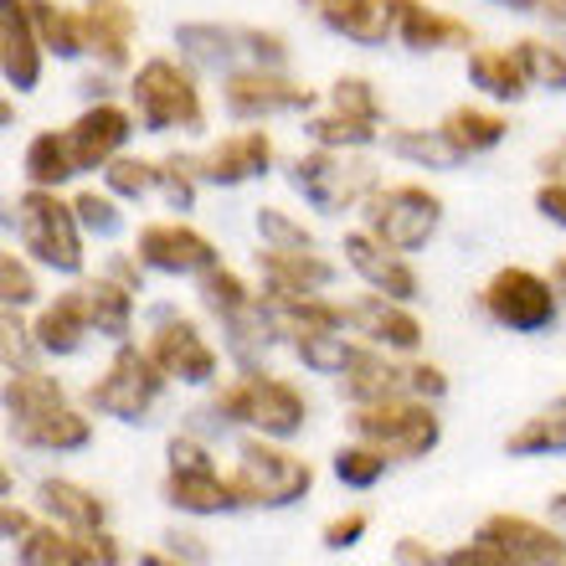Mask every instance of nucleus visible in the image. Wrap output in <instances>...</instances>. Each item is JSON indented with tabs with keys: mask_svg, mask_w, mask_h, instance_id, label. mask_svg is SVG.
<instances>
[{
	"mask_svg": "<svg viewBox=\"0 0 566 566\" xmlns=\"http://www.w3.org/2000/svg\"><path fill=\"white\" fill-rule=\"evenodd\" d=\"M15 238L42 269L52 273H83V222L67 201H57V191H42L31 186L21 201H15Z\"/></svg>",
	"mask_w": 566,
	"mask_h": 566,
	"instance_id": "obj_1",
	"label": "nucleus"
},
{
	"mask_svg": "<svg viewBox=\"0 0 566 566\" xmlns=\"http://www.w3.org/2000/svg\"><path fill=\"white\" fill-rule=\"evenodd\" d=\"M135 98V119L149 135H170V129H201L207 108H201V88L196 77L180 67L176 57H149L129 83Z\"/></svg>",
	"mask_w": 566,
	"mask_h": 566,
	"instance_id": "obj_2",
	"label": "nucleus"
},
{
	"mask_svg": "<svg viewBox=\"0 0 566 566\" xmlns=\"http://www.w3.org/2000/svg\"><path fill=\"white\" fill-rule=\"evenodd\" d=\"M443 227V201L428 191V186H376L366 196V232L376 242H387L391 253H418L428 248L432 232Z\"/></svg>",
	"mask_w": 566,
	"mask_h": 566,
	"instance_id": "obj_3",
	"label": "nucleus"
},
{
	"mask_svg": "<svg viewBox=\"0 0 566 566\" xmlns=\"http://www.w3.org/2000/svg\"><path fill=\"white\" fill-rule=\"evenodd\" d=\"M217 412L232 422H248L258 428L263 438H294L310 418V407L298 397L289 381L279 376H263V371H242L232 387L217 391Z\"/></svg>",
	"mask_w": 566,
	"mask_h": 566,
	"instance_id": "obj_4",
	"label": "nucleus"
},
{
	"mask_svg": "<svg viewBox=\"0 0 566 566\" xmlns=\"http://www.w3.org/2000/svg\"><path fill=\"white\" fill-rule=\"evenodd\" d=\"M289 186H294L314 211H350L376 191V165L350 160L345 149L314 145L310 155H298L289 165Z\"/></svg>",
	"mask_w": 566,
	"mask_h": 566,
	"instance_id": "obj_5",
	"label": "nucleus"
},
{
	"mask_svg": "<svg viewBox=\"0 0 566 566\" xmlns=\"http://www.w3.org/2000/svg\"><path fill=\"white\" fill-rule=\"evenodd\" d=\"M360 443H376L387 459H422L438 443V412L422 397H387V402H360L356 407Z\"/></svg>",
	"mask_w": 566,
	"mask_h": 566,
	"instance_id": "obj_6",
	"label": "nucleus"
},
{
	"mask_svg": "<svg viewBox=\"0 0 566 566\" xmlns=\"http://www.w3.org/2000/svg\"><path fill=\"white\" fill-rule=\"evenodd\" d=\"M232 484H238L242 505H289L314 484V469L304 459H294V453L263 443V438H248L238 448Z\"/></svg>",
	"mask_w": 566,
	"mask_h": 566,
	"instance_id": "obj_7",
	"label": "nucleus"
},
{
	"mask_svg": "<svg viewBox=\"0 0 566 566\" xmlns=\"http://www.w3.org/2000/svg\"><path fill=\"white\" fill-rule=\"evenodd\" d=\"M180 52H191L196 62H207V67H227L232 73V62L248 57L253 67H283L289 62V42H283L279 31H258V27H211V21H191V27L176 31Z\"/></svg>",
	"mask_w": 566,
	"mask_h": 566,
	"instance_id": "obj_8",
	"label": "nucleus"
},
{
	"mask_svg": "<svg viewBox=\"0 0 566 566\" xmlns=\"http://www.w3.org/2000/svg\"><path fill=\"white\" fill-rule=\"evenodd\" d=\"M165 381H170V376L155 366V356H149V350L119 345V356H114L108 376L93 387V407H98V412H108V418H119V422H139L149 407L160 402Z\"/></svg>",
	"mask_w": 566,
	"mask_h": 566,
	"instance_id": "obj_9",
	"label": "nucleus"
},
{
	"mask_svg": "<svg viewBox=\"0 0 566 566\" xmlns=\"http://www.w3.org/2000/svg\"><path fill=\"white\" fill-rule=\"evenodd\" d=\"M484 310L494 325L536 335V329L556 325V289L552 279H541L531 269H500L484 283Z\"/></svg>",
	"mask_w": 566,
	"mask_h": 566,
	"instance_id": "obj_10",
	"label": "nucleus"
},
{
	"mask_svg": "<svg viewBox=\"0 0 566 566\" xmlns=\"http://www.w3.org/2000/svg\"><path fill=\"white\" fill-rule=\"evenodd\" d=\"M222 98L238 119H273V114H304V108H314V88L283 77L279 67H253V62L227 73Z\"/></svg>",
	"mask_w": 566,
	"mask_h": 566,
	"instance_id": "obj_11",
	"label": "nucleus"
},
{
	"mask_svg": "<svg viewBox=\"0 0 566 566\" xmlns=\"http://www.w3.org/2000/svg\"><path fill=\"white\" fill-rule=\"evenodd\" d=\"M135 258L145 263V269L155 273H201L217 269V248H211L196 227L186 222H149L139 227V238H135Z\"/></svg>",
	"mask_w": 566,
	"mask_h": 566,
	"instance_id": "obj_12",
	"label": "nucleus"
},
{
	"mask_svg": "<svg viewBox=\"0 0 566 566\" xmlns=\"http://www.w3.org/2000/svg\"><path fill=\"white\" fill-rule=\"evenodd\" d=\"M135 114L119 104H108V98H98V104H88L83 114L73 119V129H67V139H73V155H77V170H104L108 160H119V149L129 145V135H135Z\"/></svg>",
	"mask_w": 566,
	"mask_h": 566,
	"instance_id": "obj_13",
	"label": "nucleus"
},
{
	"mask_svg": "<svg viewBox=\"0 0 566 566\" xmlns=\"http://www.w3.org/2000/svg\"><path fill=\"white\" fill-rule=\"evenodd\" d=\"M42 36L31 21V0H0V73L15 93L36 88L42 77Z\"/></svg>",
	"mask_w": 566,
	"mask_h": 566,
	"instance_id": "obj_14",
	"label": "nucleus"
},
{
	"mask_svg": "<svg viewBox=\"0 0 566 566\" xmlns=\"http://www.w3.org/2000/svg\"><path fill=\"white\" fill-rule=\"evenodd\" d=\"M273 165V139L269 129H238V135L217 139L211 149L196 155V176L211 186H242V180L263 176Z\"/></svg>",
	"mask_w": 566,
	"mask_h": 566,
	"instance_id": "obj_15",
	"label": "nucleus"
},
{
	"mask_svg": "<svg viewBox=\"0 0 566 566\" xmlns=\"http://www.w3.org/2000/svg\"><path fill=\"white\" fill-rule=\"evenodd\" d=\"M145 350L155 356V366H160L170 381H191V387H201V381L217 376V350L201 340V329H196L191 319H165Z\"/></svg>",
	"mask_w": 566,
	"mask_h": 566,
	"instance_id": "obj_16",
	"label": "nucleus"
},
{
	"mask_svg": "<svg viewBox=\"0 0 566 566\" xmlns=\"http://www.w3.org/2000/svg\"><path fill=\"white\" fill-rule=\"evenodd\" d=\"M391 36L412 52H448V46H474V27L459 15H443L422 0H391Z\"/></svg>",
	"mask_w": 566,
	"mask_h": 566,
	"instance_id": "obj_17",
	"label": "nucleus"
},
{
	"mask_svg": "<svg viewBox=\"0 0 566 566\" xmlns=\"http://www.w3.org/2000/svg\"><path fill=\"white\" fill-rule=\"evenodd\" d=\"M345 325L366 335L371 345H381V350H418L422 345V325L402 310V298L387 294H366L356 304H345Z\"/></svg>",
	"mask_w": 566,
	"mask_h": 566,
	"instance_id": "obj_18",
	"label": "nucleus"
},
{
	"mask_svg": "<svg viewBox=\"0 0 566 566\" xmlns=\"http://www.w3.org/2000/svg\"><path fill=\"white\" fill-rule=\"evenodd\" d=\"M345 263L387 298H418V273L402 263V253H391L387 242H376L371 232H345Z\"/></svg>",
	"mask_w": 566,
	"mask_h": 566,
	"instance_id": "obj_19",
	"label": "nucleus"
},
{
	"mask_svg": "<svg viewBox=\"0 0 566 566\" xmlns=\"http://www.w3.org/2000/svg\"><path fill=\"white\" fill-rule=\"evenodd\" d=\"M479 541H490L525 566H566V541L546 525L525 521V515H490L479 525Z\"/></svg>",
	"mask_w": 566,
	"mask_h": 566,
	"instance_id": "obj_20",
	"label": "nucleus"
},
{
	"mask_svg": "<svg viewBox=\"0 0 566 566\" xmlns=\"http://www.w3.org/2000/svg\"><path fill=\"white\" fill-rule=\"evenodd\" d=\"M83 21H88V52L104 62L108 73H124L129 57H135V27H139L135 6H124V0H88Z\"/></svg>",
	"mask_w": 566,
	"mask_h": 566,
	"instance_id": "obj_21",
	"label": "nucleus"
},
{
	"mask_svg": "<svg viewBox=\"0 0 566 566\" xmlns=\"http://www.w3.org/2000/svg\"><path fill=\"white\" fill-rule=\"evenodd\" d=\"M31 335H36V350H46V356H73V350H83V340L93 335L88 289L57 294V304H46L42 319L31 325Z\"/></svg>",
	"mask_w": 566,
	"mask_h": 566,
	"instance_id": "obj_22",
	"label": "nucleus"
},
{
	"mask_svg": "<svg viewBox=\"0 0 566 566\" xmlns=\"http://www.w3.org/2000/svg\"><path fill=\"white\" fill-rule=\"evenodd\" d=\"M258 273H263V289L269 294H319L335 283V263L310 253H289V248H263L258 253Z\"/></svg>",
	"mask_w": 566,
	"mask_h": 566,
	"instance_id": "obj_23",
	"label": "nucleus"
},
{
	"mask_svg": "<svg viewBox=\"0 0 566 566\" xmlns=\"http://www.w3.org/2000/svg\"><path fill=\"white\" fill-rule=\"evenodd\" d=\"M263 314H269L273 335H325V329H345V310L319 294H263Z\"/></svg>",
	"mask_w": 566,
	"mask_h": 566,
	"instance_id": "obj_24",
	"label": "nucleus"
},
{
	"mask_svg": "<svg viewBox=\"0 0 566 566\" xmlns=\"http://www.w3.org/2000/svg\"><path fill=\"white\" fill-rule=\"evenodd\" d=\"M329 31H340L360 46H376L391 36V0H304Z\"/></svg>",
	"mask_w": 566,
	"mask_h": 566,
	"instance_id": "obj_25",
	"label": "nucleus"
},
{
	"mask_svg": "<svg viewBox=\"0 0 566 566\" xmlns=\"http://www.w3.org/2000/svg\"><path fill=\"white\" fill-rule=\"evenodd\" d=\"M469 83H474L484 98H500V104H515L531 88V73L515 46H474L469 52Z\"/></svg>",
	"mask_w": 566,
	"mask_h": 566,
	"instance_id": "obj_26",
	"label": "nucleus"
},
{
	"mask_svg": "<svg viewBox=\"0 0 566 566\" xmlns=\"http://www.w3.org/2000/svg\"><path fill=\"white\" fill-rule=\"evenodd\" d=\"M165 500H170L176 510H191V515H222V510L242 505L232 474L222 479L217 469H201V474H180V469H170V479H165Z\"/></svg>",
	"mask_w": 566,
	"mask_h": 566,
	"instance_id": "obj_27",
	"label": "nucleus"
},
{
	"mask_svg": "<svg viewBox=\"0 0 566 566\" xmlns=\"http://www.w3.org/2000/svg\"><path fill=\"white\" fill-rule=\"evenodd\" d=\"M505 129H510L505 114H494V108H474V104L448 108L443 124H438V135L453 145V155H459V160H474V155L494 149L500 139H505Z\"/></svg>",
	"mask_w": 566,
	"mask_h": 566,
	"instance_id": "obj_28",
	"label": "nucleus"
},
{
	"mask_svg": "<svg viewBox=\"0 0 566 566\" xmlns=\"http://www.w3.org/2000/svg\"><path fill=\"white\" fill-rule=\"evenodd\" d=\"M62 407H67V397H62V387L52 381V376L11 371V381H6V412H11V428L42 422V418H52V412H62Z\"/></svg>",
	"mask_w": 566,
	"mask_h": 566,
	"instance_id": "obj_29",
	"label": "nucleus"
},
{
	"mask_svg": "<svg viewBox=\"0 0 566 566\" xmlns=\"http://www.w3.org/2000/svg\"><path fill=\"white\" fill-rule=\"evenodd\" d=\"M15 562L21 566H93L88 541H77L67 525H31L27 536L15 541Z\"/></svg>",
	"mask_w": 566,
	"mask_h": 566,
	"instance_id": "obj_30",
	"label": "nucleus"
},
{
	"mask_svg": "<svg viewBox=\"0 0 566 566\" xmlns=\"http://www.w3.org/2000/svg\"><path fill=\"white\" fill-rule=\"evenodd\" d=\"M42 510L57 525L77 531V536L104 531V500H98V494H88L83 484H73V479H46V484H42Z\"/></svg>",
	"mask_w": 566,
	"mask_h": 566,
	"instance_id": "obj_31",
	"label": "nucleus"
},
{
	"mask_svg": "<svg viewBox=\"0 0 566 566\" xmlns=\"http://www.w3.org/2000/svg\"><path fill=\"white\" fill-rule=\"evenodd\" d=\"M31 21H36V36L52 57H77L88 52V21L73 6H57V0H31Z\"/></svg>",
	"mask_w": 566,
	"mask_h": 566,
	"instance_id": "obj_32",
	"label": "nucleus"
},
{
	"mask_svg": "<svg viewBox=\"0 0 566 566\" xmlns=\"http://www.w3.org/2000/svg\"><path fill=\"white\" fill-rule=\"evenodd\" d=\"M77 176V155H73V139L67 129H42V135L27 145V180L31 186H42V191H57L62 180Z\"/></svg>",
	"mask_w": 566,
	"mask_h": 566,
	"instance_id": "obj_33",
	"label": "nucleus"
},
{
	"mask_svg": "<svg viewBox=\"0 0 566 566\" xmlns=\"http://www.w3.org/2000/svg\"><path fill=\"white\" fill-rule=\"evenodd\" d=\"M407 391V366H391L387 356H376V350H366V356L345 371V397L350 402H387V397H402Z\"/></svg>",
	"mask_w": 566,
	"mask_h": 566,
	"instance_id": "obj_34",
	"label": "nucleus"
},
{
	"mask_svg": "<svg viewBox=\"0 0 566 566\" xmlns=\"http://www.w3.org/2000/svg\"><path fill=\"white\" fill-rule=\"evenodd\" d=\"M88 310H93V329L108 340H129L135 325V289L119 279H93L88 283Z\"/></svg>",
	"mask_w": 566,
	"mask_h": 566,
	"instance_id": "obj_35",
	"label": "nucleus"
},
{
	"mask_svg": "<svg viewBox=\"0 0 566 566\" xmlns=\"http://www.w3.org/2000/svg\"><path fill=\"white\" fill-rule=\"evenodd\" d=\"M201 304H207L222 325H238V319H248V314L258 310V294L232 269H222V263H217V269L201 273Z\"/></svg>",
	"mask_w": 566,
	"mask_h": 566,
	"instance_id": "obj_36",
	"label": "nucleus"
},
{
	"mask_svg": "<svg viewBox=\"0 0 566 566\" xmlns=\"http://www.w3.org/2000/svg\"><path fill=\"white\" fill-rule=\"evenodd\" d=\"M15 443L27 448H52V453H67V448H83L93 438V422L83 418V412H73V407H62V412H52V418L42 422H27V428H11Z\"/></svg>",
	"mask_w": 566,
	"mask_h": 566,
	"instance_id": "obj_37",
	"label": "nucleus"
},
{
	"mask_svg": "<svg viewBox=\"0 0 566 566\" xmlns=\"http://www.w3.org/2000/svg\"><path fill=\"white\" fill-rule=\"evenodd\" d=\"M505 448L515 459H531V453H566V397H556L546 412H536L525 428L510 432Z\"/></svg>",
	"mask_w": 566,
	"mask_h": 566,
	"instance_id": "obj_38",
	"label": "nucleus"
},
{
	"mask_svg": "<svg viewBox=\"0 0 566 566\" xmlns=\"http://www.w3.org/2000/svg\"><path fill=\"white\" fill-rule=\"evenodd\" d=\"M294 350H298V360H304L310 371H319V376H345L360 356H366V345L345 340L340 329H325V335H304V340H294Z\"/></svg>",
	"mask_w": 566,
	"mask_h": 566,
	"instance_id": "obj_39",
	"label": "nucleus"
},
{
	"mask_svg": "<svg viewBox=\"0 0 566 566\" xmlns=\"http://www.w3.org/2000/svg\"><path fill=\"white\" fill-rule=\"evenodd\" d=\"M304 129H310L314 145H325V149H366V145H376V135H381V124L356 119V114H340V108H329V114L310 119Z\"/></svg>",
	"mask_w": 566,
	"mask_h": 566,
	"instance_id": "obj_40",
	"label": "nucleus"
},
{
	"mask_svg": "<svg viewBox=\"0 0 566 566\" xmlns=\"http://www.w3.org/2000/svg\"><path fill=\"white\" fill-rule=\"evenodd\" d=\"M104 180H108V191L119 196V201H139V196L160 191V165L135 160V155H119V160L104 165Z\"/></svg>",
	"mask_w": 566,
	"mask_h": 566,
	"instance_id": "obj_41",
	"label": "nucleus"
},
{
	"mask_svg": "<svg viewBox=\"0 0 566 566\" xmlns=\"http://www.w3.org/2000/svg\"><path fill=\"white\" fill-rule=\"evenodd\" d=\"M387 145L402 155V160H418V165H432V170H443V165H459L453 145H448L438 129H391Z\"/></svg>",
	"mask_w": 566,
	"mask_h": 566,
	"instance_id": "obj_42",
	"label": "nucleus"
},
{
	"mask_svg": "<svg viewBox=\"0 0 566 566\" xmlns=\"http://www.w3.org/2000/svg\"><path fill=\"white\" fill-rule=\"evenodd\" d=\"M335 474H340V484H350V490H371L376 479L387 474V453L376 443L340 448V453H335Z\"/></svg>",
	"mask_w": 566,
	"mask_h": 566,
	"instance_id": "obj_43",
	"label": "nucleus"
},
{
	"mask_svg": "<svg viewBox=\"0 0 566 566\" xmlns=\"http://www.w3.org/2000/svg\"><path fill=\"white\" fill-rule=\"evenodd\" d=\"M515 52H521V62H525V73H531V83L566 93V52H562V46L536 42V36H531V42H515Z\"/></svg>",
	"mask_w": 566,
	"mask_h": 566,
	"instance_id": "obj_44",
	"label": "nucleus"
},
{
	"mask_svg": "<svg viewBox=\"0 0 566 566\" xmlns=\"http://www.w3.org/2000/svg\"><path fill=\"white\" fill-rule=\"evenodd\" d=\"M196 186H201V176H196V155H170V160H160V191L176 211L196 207Z\"/></svg>",
	"mask_w": 566,
	"mask_h": 566,
	"instance_id": "obj_45",
	"label": "nucleus"
},
{
	"mask_svg": "<svg viewBox=\"0 0 566 566\" xmlns=\"http://www.w3.org/2000/svg\"><path fill=\"white\" fill-rule=\"evenodd\" d=\"M258 232H263V242H269V248H289V253H310V248H314L310 227H298L294 217H289V211H279V207L258 211Z\"/></svg>",
	"mask_w": 566,
	"mask_h": 566,
	"instance_id": "obj_46",
	"label": "nucleus"
},
{
	"mask_svg": "<svg viewBox=\"0 0 566 566\" xmlns=\"http://www.w3.org/2000/svg\"><path fill=\"white\" fill-rule=\"evenodd\" d=\"M329 108L381 124V98H376V88L366 83V77H335V88H329Z\"/></svg>",
	"mask_w": 566,
	"mask_h": 566,
	"instance_id": "obj_47",
	"label": "nucleus"
},
{
	"mask_svg": "<svg viewBox=\"0 0 566 566\" xmlns=\"http://www.w3.org/2000/svg\"><path fill=\"white\" fill-rule=\"evenodd\" d=\"M73 211H77V222H83V232H98V238H114L124 227V211H119V201H114V191L108 196L83 191L73 201Z\"/></svg>",
	"mask_w": 566,
	"mask_h": 566,
	"instance_id": "obj_48",
	"label": "nucleus"
},
{
	"mask_svg": "<svg viewBox=\"0 0 566 566\" xmlns=\"http://www.w3.org/2000/svg\"><path fill=\"white\" fill-rule=\"evenodd\" d=\"M0 294H6V310H27L36 298V279H31V269L15 253L0 258Z\"/></svg>",
	"mask_w": 566,
	"mask_h": 566,
	"instance_id": "obj_49",
	"label": "nucleus"
},
{
	"mask_svg": "<svg viewBox=\"0 0 566 566\" xmlns=\"http://www.w3.org/2000/svg\"><path fill=\"white\" fill-rule=\"evenodd\" d=\"M443 566H525V562H515L510 552H500V546H490V541L474 536V546H459V552H448Z\"/></svg>",
	"mask_w": 566,
	"mask_h": 566,
	"instance_id": "obj_50",
	"label": "nucleus"
},
{
	"mask_svg": "<svg viewBox=\"0 0 566 566\" xmlns=\"http://www.w3.org/2000/svg\"><path fill=\"white\" fill-rule=\"evenodd\" d=\"M360 536H366V515H360V510L335 515V521L325 525V546H329V552H345V546H356Z\"/></svg>",
	"mask_w": 566,
	"mask_h": 566,
	"instance_id": "obj_51",
	"label": "nucleus"
},
{
	"mask_svg": "<svg viewBox=\"0 0 566 566\" xmlns=\"http://www.w3.org/2000/svg\"><path fill=\"white\" fill-rule=\"evenodd\" d=\"M170 469H180V474H201V469H217V463H211V453L201 443H191V438H170Z\"/></svg>",
	"mask_w": 566,
	"mask_h": 566,
	"instance_id": "obj_52",
	"label": "nucleus"
},
{
	"mask_svg": "<svg viewBox=\"0 0 566 566\" xmlns=\"http://www.w3.org/2000/svg\"><path fill=\"white\" fill-rule=\"evenodd\" d=\"M407 391L422 397V402H438L448 391V376L438 371V366H407Z\"/></svg>",
	"mask_w": 566,
	"mask_h": 566,
	"instance_id": "obj_53",
	"label": "nucleus"
},
{
	"mask_svg": "<svg viewBox=\"0 0 566 566\" xmlns=\"http://www.w3.org/2000/svg\"><path fill=\"white\" fill-rule=\"evenodd\" d=\"M536 211L546 217V222L566 227V180H546L536 191Z\"/></svg>",
	"mask_w": 566,
	"mask_h": 566,
	"instance_id": "obj_54",
	"label": "nucleus"
},
{
	"mask_svg": "<svg viewBox=\"0 0 566 566\" xmlns=\"http://www.w3.org/2000/svg\"><path fill=\"white\" fill-rule=\"evenodd\" d=\"M397 566H443V556L432 552L428 541H397Z\"/></svg>",
	"mask_w": 566,
	"mask_h": 566,
	"instance_id": "obj_55",
	"label": "nucleus"
},
{
	"mask_svg": "<svg viewBox=\"0 0 566 566\" xmlns=\"http://www.w3.org/2000/svg\"><path fill=\"white\" fill-rule=\"evenodd\" d=\"M88 556H93V566H124V552H119V541L114 536H104V531H88Z\"/></svg>",
	"mask_w": 566,
	"mask_h": 566,
	"instance_id": "obj_56",
	"label": "nucleus"
},
{
	"mask_svg": "<svg viewBox=\"0 0 566 566\" xmlns=\"http://www.w3.org/2000/svg\"><path fill=\"white\" fill-rule=\"evenodd\" d=\"M0 525H6V536H11V541H21L31 531V515H27V510H15L11 500H6V515H0Z\"/></svg>",
	"mask_w": 566,
	"mask_h": 566,
	"instance_id": "obj_57",
	"label": "nucleus"
},
{
	"mask_svg": "<svg viewBox=\"0 0 566 566\" xmlns=\"http://www.w3.org/2000/svg\"><path fill=\"white\" fill-rule=\"evenodd\" d=\"M541 170H546V180H566V145L546 149V155H541Z\"/></svg>",
	"mask_w": 566,
	"mask_h": 566,
	"instance_id": "obj_58",
	"label": "nucleus"
},
{
	"mask_svg": "<svg viewBox=\"0 0 566 566\" xmlns=\"http://www.w3.org/2000/svg\"><path fill=\"white\" fill-rule=\"evenodd\" d=\"M170 552H176V562H180V552L191 556V562H207V546L196 536H170Z\"/></svg>",
	"mask_w": 566,
	"mask_h": 566,
	"instance_id": "obj_59",
	"label": "nucleus"
},
{
	"mask_svg": "<svg viewBox=\"0 0 566 566\" xmlns=\"http://www.w3.org/2000/svg\"><path fill=\"white\" fill-rule=\"evenodd\" d=\"M139 566H180V562H165V556L149 552V556H139Z\"/></svg>",
	"mask_w": 566,
	"mask_h": 566,
	"instance_id": "obj_60",
	"label": "nucleus"
},
{
	"mask_svg": "<svg viewBox=\"0 0 566 566\" xmlns=\"http://www.w3.org/2000/svg\"><path fill=\"white\" fill-rule=\"evenodd\" d=\"M556 289L566 294V258H556Z\"/></svg>",
	"mask_w": 566,
	"mask_h": 566,
	"instance_id": "obj_61",
	"label": "nucleus"
},
{
	"mask_svg": "<svg viewBox=\"0 0 566 566\" xmlns=\"http://www.w3.org/2000/svg\"><path fill=\"white\" fill-rule=\"evenodd\" d=\"M552 510H556V515H566V494H556V500H552Z\"/></svg>",
	"mask_w": 566,
	"mask_h": 566,
	"instance_id": "obj_62",
	"label": "nucleus"
},
{
	"mask_svg": "<svg viewBox=\"0 0 566 566\" xmlns=\"http://www.w3.org/2000/svg\"><path fill=\"white\" fill-rule=\"evenodd\" d=\"M546 11H562L566 15V0H546Z\"/></svg>",
	"mask_w": 566,
	"mask_h": 566,
	"instance_id": "obj_63",
	"label": "nucleus"
}]
</instances>
